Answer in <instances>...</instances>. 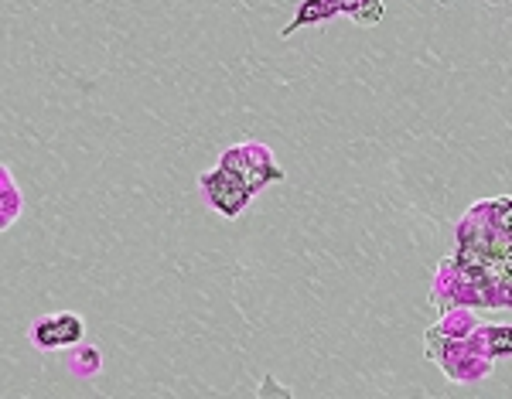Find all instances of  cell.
I'll use <instances>...</instances> for the list:
<instances>
[{"label": "cell", "mask_w": 512, "mask_h": 399, "mask_svg": "<svg viewBox=\"0 0 512 399\" xmlns=\"http://www.w3.org/2000/svg\"><path fill=\"white\" fill-rule=\"evenodd\" d=\"M202 185H205V195H209L212 209H216L219 215H226V219H236L253 195V188L246 185L233 168H226V164H222L219 171L205 174Z\"/></svg>", "instance_id": "obj_1"}, {"label": "cell", "mask_w": 512, "mask_h": 399, "mask_svg": "<svg viewBox=\"0 0 512 399\" xmlns=\"http://www.w3.org/2000/svg\"><path fill=\"white\" fill-rule=\"evenodd\" d=\"M82 335H86V324L72 311L52 314V318H38L35 328H31V342L38 348H45V352H65V348L79 345Z\"/></svg>", "instance_id": "obj_2"}]
</instances>
